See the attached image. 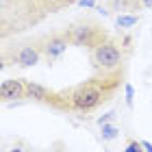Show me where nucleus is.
<instances>
[{"mask_svg": "<svg viewBox=\"0 0 152 152\" xmlns=\"http://www.w3.org/2000/svg\"><path fill=\"white\" fill-rule=\"evenodd\" d=\"M70 44V37H67L65 31H54V33H48L39 39V48H41V54L48 63H54L57 59H61L67 50Z\"/></svg>", "mask_w": 152, "mask_h": 152, "instance_id": "423d86ee", "label": "nucleus"}, {"mask_svg": "<svg viewBox=\"0 0 152 152\" xmlns=\"http://www.w3.org/2000/svg\"><path fill=\"white\" fill-rule=\"evenodd\" d=\"M52 13H59L57 0H0V37L7 41L26 33Z\"/></svg>", "mask_w": 152, "mask_h": 152, "instance_id": "f03ea898", "label": "nucleus"}, {"mask_svg": "<svg viewBox=\"0 0 152 152\" xmlns=\"http://www.w3.org/2000/svg\"><path fill=\"white\" fill-rule=\"evenodd\" d=\"M115 117H117V111H107V113H102L100 117H96V124H98V126H102V124H111V122H115Z\"/></svg>", "mask_w": 152, "mask_h": 152, "instance_id": "ddd939ff", "label": "nucleus"}, {"mask_svg": "<svg viewBox=\"0 0 152 152\" xmlns=\"http://www.w3.org/2000/svg\"><path fill=\"white\" fill-rule=\"evenodd\" d=\"M7 152H24V150H22V148H20V146H13L11 150H7Z\"/></svg>", "mask_w": 152, "mask_h": 152, "instance_id": "a211bd4d", "label": "nucleus"}, {"mask_svg": "<svg viewBox=\"0 0 152 152\" xmlns=\"http://www.w3.org/2000/svg\"><path fill=\"white\" fill-rule=\"evenodd\" d=\"M139 24V15L137 13H117L115 18V28L117 31H128Z\"/></svg>", "mask_w": 152, "mask_h": 152, "instance_id": "9d476101", "label": "nucleus"}, {"mask_svg": "<svg viewBox=\"0 0 152 152\" xmlns=\"http://www.w3.org/2000/svg\"><path fill=\"white\" fill-rule=\"evenodd\" d=\"M122 83H124V67L113 72H96L91 78L83 80L74 87L52 91L46 104L59 113H74L83 117L109 104L111 98H115Z\"/></svg>", "mask_w": 152, "mask_h": 152, "instance_id": "f257e3e1", "label": "nucleus"}, {"mask_svg": "<svg viewBox=\"0 0 152 152\" xmlns=\"http://www.w3.org/2000/svg\"><path fill=\"white\" fill-rule=\"evenodd\" d=\"M89 59H91V67L96 72H113L122 67L124 54L122 46L115 39L109 37L107 41H102L100 46H96L94 50H89Z\"/></svg>", "mask_w": 152, "mask_h": 152, "instance_id": "39448f33", "label": "nucleus"}, {"mask_svg": "<svg viewBox=\"0 0 152 152\" xmlns=\"http://www.w3.org/2000/svg\"><path fill=\"white\" fill-rule=\"evenodd\" d=\"M78 7H85V9H96L98 7V0H76Z\"/></svg>", "mask_w": 152, "mask_h": 152, "instance_id": "2eb2a0df", "label": "nucleus"}, {"mask_svg": "<svg viewBox=\"0 0 152 152\" xmlns=\"http://www.w3.org/2000/svg\"><path fill=\"white\" fill-rule=\"evenodd\" d=\"M107 152H111V150H107Z\"/></svg>", "mask_w": 152, "mask_h": 152, "instance_id": "aec40b11", "label": "nucleus"}, {"mask_svg": "<svg viewBox=\"0 0 152 152\" xmlns=\"http://www.w3.org/2000/svg\"><path fill=\"white\" fill-rule=\"evenodd\" d=\"M141 143H143V150H146V152H152V143L148 139H141Z\"/></svg>", "mask_w": 152, "mask_h": 152, "instance_id": "dca6fc26", "label": "nucleus"}, {"mask_svg": "<svg viewBox=\"0 0 152 152\" xmlns=\"http://www.w3.org/2000/svg\"><path fill=\"white\" fill-rule=\"evenodd\" d=\"M107 7L109 11H115V13H137L143 9L139 0H109Z\"/></svg>", "mask_w": 152, "mask_h": 152, "instance_id": "1a4fd4ad", "label": "nucleus"}, {"mask_svg": "<svg viewBox=\"0 0 152 152\" xmlns=\"http://www.w3.org/2000/svg\"><path fill=\"white\" fill-rule=\"evenodd\" d=\"M98 2H109V0H98Z\"/></svg>", "mask_w": 152, "mask_h": 152, "instance_id": "6ab92c4d", "label": "nucleus"}, {"mask_svg": "<svg viewBox=\"0 0 152 152\" xmlns=\"http://www.w3.org/2000/svg\"><path fill=\"white\" fill-rule=\"evenodd\" d=\"M52 89H48L46 85H41V83H35V80H26V98L28 100H35V102H48L50 98Z\"/></svg>", "mask_w": 152, "mask_h": 152, "instance_id": "6e6552de", "label": "nucleus"}, {"mask_svg": "<svg viewBox=\"0 0 152 152\" xmlns=\"http://www.w3.org/2000/svg\"><path fill=\"white\" fill-rule=\"evenodd\" d=\"M139 4L143 9H152V0H139Z\"/></svg>", "mask_w": 152, "mask_h": 152, "instance_id": "f3484780", "label": "nucleus"}, {"mask_svg": "<svg viewBox=\"0 0 152 152\" xmlns=\"http://www.w3.org/2000/svg\"><path fill=\"white\" fill-rule=\"evenodd\" d=\"M100 137H102V141H113L120 137V126H115V124H102L100 126Z\"/></svg>", "mask_w": 152, "mask_h": 152, "instance_id": "9b49d317", "label": "nucleus"}, {"mask_svg": "<svg viewBox=\"0 0 152 152\" xmlns=\"http://www.w3.org/2000/svg\"><path fill=\"white\" fill-rule=\"evenodd\" d=\"M2 102H18L26 98V78H4L0 83Z\"/></svg>", "mask_w": 152, "mask_h": 152, "instance_id": "0eeeda50", "label": "nucleus"}, {"mask_svg": "<svg viewBox=\"0 0 152 152\" xmlns=\"http://www.w3.org/2000/svg\"><path fill=\"white\" fill-rule=\"evenodd\" d=\"M67 37H70V44L76 48H87V50H94L96 46H100L102 41L109 39L107 28L96 20H78V22L70 24L65 28Z\"/></svg>", "mask_w": 152, "mask_h": 152, "instance_id": "7ed1b4c3", "label": "nucleus"}, {"mask_svg": "<svg viewBox=\"0 0 152 152\" xmlns=\"http://www.w3.org/2000/svg\"><path fill=\"white\" fill-rule=\"evenodd\" d=\"M124 100H126L128 109L135 107V87L130 85V83H124Z\"/></svg>", "mask_w": 152, "mask_h": 152, "instance_id": "f8f14e48", "label": "nucleus"}, {"mask_svg": "<svg viewBox=\"0 0 152 152\" xmlns=\"http://www.w3.org/2000/svg\"><path fill=\"white\" fill-rule=\"evenodd\" d=\"M41 48L39 41H22V44L9 46L4 41L2 46V67L7 65H18V67H35L41 61Z\"/></svg>", "mask_w": 152, "mask_h": 152, "instance_id": "20e7f679", "label": "nucleus"}, {"mask_svg": "<svg viewBox=\"0 0 152 152\" xmlns=\"http://www.w3.org/2000/svg\"><path fill=\"white\" fill-rule=\"evenodd\" d=\"M124 152H146L143 150V143L137 141V139H128L126 141V148H124Z\"/></svg>", "mask_w": 152, "mask_h": 152, "instance_id": "4468645a", "label": "nucleus"}]
</instances>
